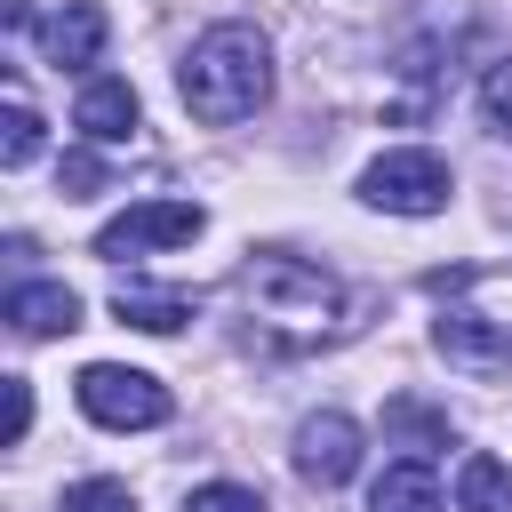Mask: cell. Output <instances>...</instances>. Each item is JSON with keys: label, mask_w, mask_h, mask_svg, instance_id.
Masks as SVG:
<instances>
[{"label": "cell", "mask_w": 512, "mask_h": 512, "mask_svg": "<svg viewBox=\"0 0 512 512\" xmlns=\"http://www.w3.org/2000/svg\"><path fill=\"white\" fill-rule=\"evenodd\" d=\"M232 304H240V336L256 352H280V360L344 336V280L304 264V256H280V248H264L232 272Z\"/></svg>", "instance_id": "1"}, {"label": "cell", "mask_w": 512, "mask_h": 512, "mask_svg": "<svg viewBox=\"0 0 512 512\" xmlns=\"http://www.w3.org/2000/svg\"><path fill=\"white\" fill-rule=\"evenodd\" d=\"M176 96L208 128H232V120L264 112V96H272V40L256 24H208L184 48V64H176Z\"/></svg>", "instance_id": "2"}, {"label": "cell", "mask_w": 512, "mask_h": 512, "mask_svg": "<svg viewBox=\"0 0 512 512\" xmlns=\"http://www.w3.org/2000/svg\"><path fill=\"white\" fill-rule=\"evenodd\" d=\"M448 192H456V176H448V160H440V152H424V144L376 152V160L360 168V200H368V208H384V216H440V208H448Z\"/></svg>", "instance_id": "3"}, {"label": "cell", "mask_w": 512, "mask_h": 512, "mask_svg": "<svg viewBox=\"0 0 512 512\" xmlns=\"http://www.w3.org/2000/svg\"><path fill=\"white\" fill-rule=\"evenodd\" d=\"M80 408L104 424V432H152V424H168V384L160 376H144V368H112V360H96V368H80Z\"/></svg>", "instance_id": "4"}, {"label": "cell", "mask_w": 512, "mask_h": 512, "mask_svg": "<svg viewBox=\"0 0 512 512\" xmlns=\"http://www.w3.org/2000/svg\"><path fill=\"white\" fill-rule=\"evenodd\" d=\"M200 232H208V216H200L192 200H136V208H120V216L96 232V256H104V264H128V256L184 248V240H200Z\"/></svg>", "instance_id": "5"}, {"label": "cell", "mask_w": 512, "mask_h": 512, "mask_svg": "<svg viewBox=\"0 0 512 512\" xmlns=\"http://www.w3.org/2000/svg\"><path fill=\"white\" fill-rule=\"evenodd\" d=\"M352 472H360V424H352L344 408L304 416V424H296V480H312V488H344Z\"/></svg>", "instance_id": "6"}, {"label": "cell", "mask_w": 512, "mask_h": 512, "mask_svg": "<svg viewBox=\"0 0 512 512\" xmlns=\"http://www.w3.org/2000/svg\"><path fill=\"white\" fill-rule=\"evenodd\" d=\"M432 344H440V360L464 368V376H504V368H512V328L488 320V312H464V304L432 320Z\"/></svg>", "instance_id": "7"}, {"label": "cell", "mask_w": 512, "mask_h": 512, "mask_svg": "<svg viewBox=\"0 0 512 512\" xmlns=\"http://www.w3.org/2000/svg\"><path fill=\"white\" fill-rule=\"evenodd\" d=\"M104 40H112V24H104L96 0H64V8L40 16V48H48L56 72H88V64L104 56Z\"/></svg>", "instance_id": "8"}, {"label": "cell", "mask_w": 512, "mask_h": 512, "mask_svg": "<svg viewBox=\"0 0 512 512\" xmlns=\"http://www.w3.org/2000/svg\"><path fill=\"white\" fill-rule=\"evenodd\" d=\"M72 128H80L88 144H128V136H136V88L112 80V72H96V80L80 88V104H72Z\"/></svg>", "instance_id": "9"}, {"label": "cell", "mask_w": 512, "mask_h": 512, "mask_svg": "<svg viewBox=\"0 0 512 512\" xmlns=\"http://www.w3.org/2000/svg\"><path fill=\"white\" fill-rule=\"evenodd\" d=\"M8 328L16 336H64V328H80V296L64 280H16L8 288Z\"/></svg>", "instance_id": "10"}, {"label": "cell", "mask_w": 512, "mask_h": 512, "mask_svg": "<svg viewBox=\"0 0 512 512\" xmlns=\"http://www.w3.org/2000/svg\"><path fill=\"white\" fill-rule=\"evenodd\" d=\"M112 312H120L128 328H144V336H176V328L200 312V296H184V288H144V280H120V288H112Z\"/></svg>", "instance_id": "11"}, {"label": "cell", "mask_w": 512, "mask_h": 512, "mask_svg": "<svg viewBox=\"0 0 512 512\" xmlns=\"http://www.w3.org/2000/svg\"><path fill=\"white\" fill-rule=\"evenodd\" d=\"M368 512H440V472H432L424 456L384 464V480L368 488Z\"/></svg>", "instance_id": "12"}, {"label": "cell", "mask_w": 512, "mask_h": 512, "mask_svg": "<svg viewBox=\"0 0 512 512\" xmlns=\"http://www.w3.org/2000/svg\"><path fill=\"white\" fill-rule=\"evenodd\" d=\"M456 512H512V464H496V456H464L456 464Z\"/></svg>", "instance_id": "13"}, {"label": "cell", "mask_w": 512, "mask_h": 512, "mask_svg": "<svg viewBox=\"0 0 512 512\" xmlns=\"http://www.w3.org/2000/svg\"><path fill=\"white\" fill-rule=\"evenodd\" d=\"M32 152H40V112L8 88V120H0V168H32Z\"/></svg>", "instance_id": "14"}, {"label": "cell", "mask_w": 512, "mask_h": 512, "mask_svg": "<svg viewBox=\"0 0 512 512\" xmlns=\"http://www.w3.org/2000/svg\"><path fill=\"white\" fill-rule=\"evenodd\" d=\"M184 512H264V496H256V488H240V480H208V488H192V496H184Z\"/></svg>", "instance_id": "15"}, {"label": "cell", "mask_w": 512, "mask_h": 512, "mask_svg": "<svg viewBox=\"0 0 512 512\" xmlns=\"http://www.w3.org/2000/svg\"><path fill=\"white\" fill-rule=\"evenodd\" d=\"M480 112H488V128H496V136H512V56H504V64H488V80H480Z\"/></svg>", "instance_id": "16"}, {"label": "cell", "mask_w": 512, "mask_h": 512, "mask_svg": "<svg viewBox=\"0 0 512 512\" xmlns=\"http://www.w3.org/2000/svg\"><path fill=\"white\" fill-rule=\"evenodd\" d=\"M64 512H136V496H128L120 480H80V488L64 496Z\"/></svg>", "instance_id": "17"}, {"label": "cell", "mask_w": 512, "mask_h": 512, "mask_svg": "<svg viewBox=\"0 0 512 512\" xmlns=\"http://www.w3.org/2000/svg\"><path fill=\"white\" fill-rule=\"evenodd\" d=\"M104 184V160L96 152H64V200H88Z\"/></svg>", "instance_id": "18"}, {"label": "cell", "mask_w": 512, "mask_h": 512, "mask_svg": "<svg viewBox=\"0 0 512 512\" xmlns=\"http://www.w3.org/2000/svg\"><path fill=\"white\" fill-rule=\"evenodd\" d=\"M24 432H32V384L8 376V440H24Z\"/></svg>", "instance_id": "19"}]
</instances>
